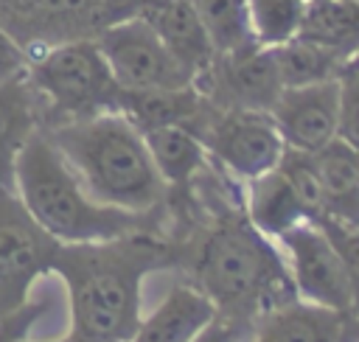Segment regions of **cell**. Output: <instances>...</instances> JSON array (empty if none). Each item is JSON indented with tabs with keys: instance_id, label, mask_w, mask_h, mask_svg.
<instances>
[{
	"instance_id": "15",
	"label": "cell",
	"mask_w": 359,
	"mask_h": 342,
	"mask_svg": "<svg viewBox=\"0 0 359 342\" xmlns=\"http://www.w3.org/2000/svg\"><path fill=\"white\" fill-rule=\"evenodd\" d=\"M244 210L269 238H280L286 230L309 221L300 196L278 165L244 182Z\"/></svg>"
},
{
	"instance_id": "6",
	"label": "cell",
	"mask_w": 359,
	"mask_h": 342,
	"mask_svg": "<svg viewBox=\"0 0 359 342\" xmlns=\"http://www.w3.org/2000/svg\"><path fill=\"white\" fill-rule=\"evenodd\" d=\"M59 244L14 191L0 188V320L28 306L34 283L53 272Z\"/></svg>"
},
{
	"instance_id": "16",
	"label": "cell",
	"mask_w": 359,
	"mask_h": 342,
	"mask_svg": "<svg viewBox=\"0 0 359 342\" xmlns=\"http://www.w3.org/2000/svg\"><path fill=\"white\" fill-rule=\"evenodd\" d=\"M143 17L157 36L165 42V48L188 67V73L196 78L216 56L213 42L199 20V14L194 11L191 0H174L163 8H154L149 14H137Z\"/></svg>"
},
{
	"instance_id": "30",
	"label": "cell",
	"mask_w": 359,
	"mask_h": 342,
	"mask_svg": "<svg viewBox=\"0 0 359 342\" xmlns=\"http://www.w3.org/2000/svg\"><path fill=\"white\" fill-rule=\"evenodd\" d=\"M20 342H25V339H20ZM56 342H84V339H76L73 334H67V336H62V339H56Z\"/></svg>"
},
{
	"instance_id": "10",
	"label": "cell",
	"mask_w": 359,
	"mask_h": 342,
	"mask_svg": "<svg viewBox=\"0 0 359 342\" xmlns=\"http://www.w3.org/2000/svg\"><path fill=\"white\" fill-rule=\"evenodd\" d=\"M278 241L289 255V275L300 300L353 314L348 275L323 227L303 221L286 230Z\"/></svg>"
},
{
	"instance_id": "24",
	"label": "cell",
	"mask_w": 359,
	"mask_h": 342,
	"mask_svg": "<svg viewBox=\"0 0 359 342\" xmlns=\"http://www.w3.org/2000/svg\"><path fill=\"white\" fill-rule=\"evenodd\" d=\"M278 168L286 174L294 193L300 196L309 221L323 224L325 221V193H323V179H320L314 154L300 151V149H283V154L278 160Z\"/></svg>"
},
{
	"instance_id": "12",
	"label": "cell",
	"mask_w": 359,
	"mask_h": 342,
	"mask_svg": "<svg viewBox=\"0 0 359 342\" xmlns=\"http://www.w3.org/2000/svg\"><path fill=\"white\" fill-rule=\"evenodd\" d=\"M255 342H359L356 317L300 297L258 317Z\"/></svg>"
},
{
	"instance_id": "17",
	"label": "cell",
	"mask_w": 359,
	"mask_h": 342,
	"mask_svg": "<svg viewBox=\"0 0 359 342\" xmlns=\"http://www.w3.org/2000/svg\"><path fill=\"white\" fill-rule=\"evenodd\" d=\"M199 107H202V95L194 84L177 87V90H123L121 87V101H118V112L140 135L160 126H188L199 112Z\"/></svg>"
},
{
	"instance_id": "27",
	"label": "cell",
	"mask_w": 359,
	"mask_h": 342,
	"mask_svg": "<svg viewBox=\"0 0 359 342\" xmlns=\"http://www.w3.org/2000/svg\"><path fill=\"white\" fill-rule=\"evenodd\" d=\"M247 331H252L250 322L238 320V317H230V314H222L216 311L196 334L191 342H238Z\"/></svg>"
},
{
	"instance_id": "18",
	"label": "cell",
	"mask_w": 359,
	"mask_h": 342,
	"mask_svg": "<svg viewBox=\"0 0 359 342\" xmlns=\"http://www.w3.org/2000/svg\"><path fill=\"white\" fill-rule=\"evenodd\" d=\"M317 171L325 193V221L359 227V177L356 151L345 140H331L325 149L314 151Z\"/></svg>"
},
{
	"instance_id": "23",
	"label": "cell",
	"mask_w": 359,
	"mask_h": 342,
	"mask_svg": "<svg viewBox=\"0 0 359 342\" xmlns=\"http://www.w3.org/2000/svg\"><path fill=\"white\" fill-rule=\"evenodd\" d=\"M252 39L264 48L283 45L297 36L306 0H247Z\"/></svg>"
},
{
	"instance_id": "32",
	"label": "cell",
	"mask_w": 359,
	"mask_h": 342,
	"mask_svg": "<svg viewBox=\"0 0 359 342\" xmlns=\"http://www.w3.org/2000/svg\"><path fill=\"white\" fill-rule=\"evenodd\" d=\"M353 62H359V53H356V56H353Z\"/></svg>"
},
{
	"instance_id": "14",
	"label": "cell",
	"mask_w": 359,
	"mask_h": 342,
	"mask_svg": "<svg viewBox=\"0 0 359 342\" xmlns=\"http://www.w3.org/2000/svg\"><path fill=\"white\" fill-rule=\"evenodd\" d=\"M42 129L36 98L25 76H11L0 81V188L14 191L17 157L25 143Z\"/></svg>"
},
{
	"instance_id": "20",
	"label": "cell",
	"mask_w": 359,
	"mask_h": 342,
	"mask_svg": "<svg viewBox=\"0 0 359 342\" xmlns=\"http://www.w3.org/2000/svg\"><path fill=\"white\" fill-rule=\"evenodd\" d=\"M300 39L323 45L345 62L359 53V0H306Z\"/></svg>"
},
{
	"instance_id": "4",
	"label": "cell",
	"mask_w": 359,
	"mask_h": 342,
	"mask_svg": "<svg viewBox=\"0 0 359 342\" xmlns=\"http://www.w3.org/2000/svg\"><path fill=\"white\" fill-rule=\"evenodd\" d=\"M22 76L36 98L42 129L118 112L121 84L95 39H67L39 48L28 53Z\"/></svg>"
},
{
	"instance_id": "31",
	"label": "cell",
	"mask_w": 359,
	"mask_h": 342,
	"mask_svg": "<svg viewBox=\"0 0 359 342\" xmlns=\"http://www.w3.org/2000/svg\"><path fill=\"white\" fill-rule=\"evenodd\" d=\"M356 177H359V151H356Z\"/></svg>"
},
{
	"instance_id": "9",
	"label": "cell",
	"mask_w": 359,
	"mask_h": 342,
	"mask_svg": "<svg viewBox=\"0 0 359 342\" xmlns=\"http://www.w3.org/2000/svg\"><path fill=\"white\" fill-rule=\"evenodd\" d=\"M0 25L25 53L101 34L98 0H0Z\"/></svg>"
},
{
	"instance_id": "13",
	"label": "cell",
	"mask_w": 359,
	"mask_h": 342,
	"mask_svg": "<svg viewBox=\"0 0 359 342\" xmlns=\"http://www.w3.org/2000/svg\"><path fill=\"white\" fill-rule=\"evenodd\" d=\"M213 314L216 306L199 289L177 280L163 303L149 317H140V325L129 342H191Z\"/></svg>"
},
{
	"instance_id": "8",
	"label": "cell",
	"mask_w": 359,
	"mask_h": 342,
	"mask_svg": "<svg viewBox=\"0 0 359 342\" xmlns=\"http://www.w3.org/2000/svg\"><path fill=\"white\" fill-rule=\"evenodd\" d=\"M194 87L213 107L269 112L283 90V81L278 76L272 48L250 42L236 50L216 53L213 62L194 78Z\"/></svg>"
},
{
	"instance_id": "26",
	"label": "cell",
	"mask_w": 359,
	"mask_h": 342,
	"mask_svg": "<svg viewBox=\"0 0 359 342\" xmlns=\"http://www.w3.org/2000/svg\"><path fill=\"white\" fill-rule=\"evenodd\" d=\"M317 227H323V233L328 235V241L334 244V249L342 261V269H345L348 286H351L353 317H359V227L339 224V221H323Z\"/></svg>"
},
{
	"instance_id": "3",
	"label": "cell",
	"mask_w": 359,
	"mask_h": 342,
	"mask_svg": "<svg viewBox=\"0 0 359 342\" xmlns=\"http://www.w3.org/2000/svg\"><path fill=\"white\" fill-rule=\"evenodd\" d=\"M93 199L146 213L165 202V182L146 137L121 115L104 112L79 123L42 129Z\"/></svg>"
},
{
	"instance_id": "22",
	"label": "cell",
	"mask_w": 359,
	"mask_h": 342,
	"mask_svg": "<svg viewBox=\"0 0 359 342\" xmlns=\"http://www.w3.org/2000/svg\"><path fill=\"white\" fill-rule=\"evenodd\" d=\"M191 6L199 14L216 53H227L255 42L250 31L247 0H191Z\"/></svg>"
},
{
	"instance_id": "25",
	"label": "cell",
	"mask_w": 359,
	"mask_h": 342,
	"mask_svg": "<svg viewBox=\"0 0 359 342\" xmlns=\"http://www.w3.org/2000/svg\"><path fill=\"white\" fill-rule=\"evenodd\" d=\"M337 137L359 151V62L348 59L339 73V129Z\"/></svg>"
},
{
	"instance_id": "21",
	"label": "cell",
	"mask_w": 359,
	"mask_h": 342,
	"mask_svg": "<svg viewBox=\"0 0 359 342\" xmlns=\"http://www.w3.org/2000/svg\"><path fill=\"white\" fill-rule=\"evenodd\" d=\"M275 64H278V76L283 81V87H306V84H320V81H331L339 78L345 59L337 56L334 50L314 45L309 39H289L283 45L272 48Z\"/></svg>"
},
{
	"instance_id": "5",
	"label": "cell",
	"mask_w": 359,
	"mask_h": 342,
	"mask_svg": "<svg viewBox=\"0 0 359 342\" xmlns=\"http://www.w3.org/2000/svg\"><path fill=\"white\" fill-rule=\"evenodd\" d=\"M185 129L196 135L208 157L238 182L275 168L286 149L269 112L222 109L205 98Z\"/></svg>"
},
{
	"instance_id": "29",
	"label": "cell",
	"mask_w": 359,
	"mask_h": 342,
	"mask_svg": "<svg viewBox=\"0 0 359 342\" xmlns=\"http://www.w3.org/2000/svg\"><path fill=\"white\" fill-rule=\"evenodd\" d=\"M168 3H174V0H137V14H149V11L163 8V6H168Z\"/></svg>"
},
{
	"instance_id": "11",
	"label": "cell",
	"mask_w": 359,
	"mask_h": 342,
	"mask_svg": "<svg viewBox=\"0 0 359 342\" xmlns=\"http://www.w3.org/2000/svg\"><path fill=\"white\" fill-rule=\"evenodd\" d=\"M286 149L320 151L337 140L339 129V78L283 87L278 101L269 109Z\"/></svg>"
},
{
	"instance_id": "7",
	"label": "cell",
	"mask_w": 359,
	"mask_h": 342,
	"mask_svg": "<svg viewBox=\"0 0 359 342\" xmlns=\"http://www.w3.org/2000/svg\"><path fill=\"white\" fill-rule=\"evenodd\" d=\"M95 42L123 90H177L194 84L188 67L143 17H129L104 28Z\"/></svg>"
},
{
	"instance_id": "1",
	"label": "cell",
	"mask_w": 359,
	"mask_h": 342,
	"mask_svg": "<svg viewBox=\"0 0 359 342\" xmlns=\"http://www.w3.org/2000/svg\"><path fill=\"white\" fill-rule=\"evenodd\" d=\"M177 244L157 230L59 244L53 272L67 286L70 334L84 342H129L140 325V283L174 269Z\"/></svg>"
},
{
	"instance_id": "2",
	"label": "cell",
	"mask_w": 359,
	"mask_h": 342,
	"mask_svg": "<svg viewBox=\"0 0 359 342\" xmlns=\"http://www.w3.org/2000/svg\"><path fill=\"white\" fill-rule=\"evenodd\" d=\"M14 193L22 199L28 213L62 244L104 241L135 230H165V205L135 213L93 199L42 129L17 157Z\"/></svg>"
},
{
	"instance_id": "33",
	"label": "cell",
	"mask_w": 359,
	"mask_h": 342,
	"mask_svg": "<svg viewBox=\"0 0 359 342\" xmlns=\"http://www.w3.org/2000/svg\"><path fill=\"white\" fill-rule=\"evenodd\" d=\"M356 325H359V317H356Z\"/></svg>"
},
{
	"instance_id": "28",
	"label": "cell",
	"mask_w": 359,
	"mask_h": 342,
	"mask_svg": "<svg viewBox=\"0 0 359 342\" xmlns=\"http://www.w3.org/2000/svg\"><path fill=\"white\" fill-rule=\"evenodd\" d=\"M25 62H28V53L17 45V39L0 25V81L3 78H11V76H20L25 70Z\"/></svg>"
},
{
	"instance_id": "19",
	"label": "cell",
	"mask_w": 359,
	"mask_h": 342,
	"mask_svg": "<svg viewBox=\"0 0 359 342\" xmlns=\"http://www.w3.org/2000/svg\"><path fill=\"white\" fill-rule=\"evenodd\" d=\"M149 154L168 191L188 188L210 163L205 146L185 126H160L143 135Z\"/></svg>"
}]
</instances>
